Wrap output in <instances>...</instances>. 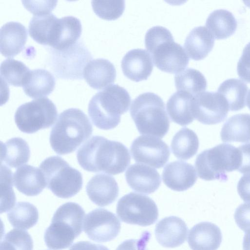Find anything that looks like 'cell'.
Here are the masks:
<instances>
[{
	"mask_svg": "<svg viewBox=\"0 0 250 250\" xmlns=\"http://www.w3.org/2000/svg\"><path fill=\"white\" fill-rule=\"evenodd\" d=\"M77 158L86 171L116 175L125 171L131 158L128 149L121 143L94 136L78 150Z\"/></svg>",
	"mask_w": 250,
	"mask_h": 250,
	"instance_id": "cell-1",
	"label": "cell"
},
{
	"mask_svg": "<svg viewBox=\"0 0 250 250\" xmlns=\"http://www.w3.org/2000/svg\"><path fill=\"white\" fill-rule=\"evenodd\" d=\"M91 122L86 115L76 108L61 112L50 132L49 141L54 151L59 155L73 152L92 133Z\"/></svg>",
	"mask_w": 250,
	"mask_h": 250,
	"instance_id": "cell-2",
	"label": "cell"
},
{
	"mask_svg": "<svg viewBox=\"0 0 250 250\" xmlns=\"http://www.w3.org/2000/svg\"><path fill=\"white\" fill-rule=\"evenodd\" d=\"M130 103V95L125 88L117 84H110L92 97L88 113L96 127L109 130L119 124L121 115L128 111Z\"/></svg>",
	"mask_w": 250,
	"mask_h": 250,
	"instance_id": "cell-3",
	"label": "cell"
},
{
	"mask_svg": "<svg viewBox=\"0 0 250 250\" xmlns=\"http://www.w3.org/2000/svg\"><path fill=\"white\" fill-rule=\"evenodd\" d=\"M146 48L156 66L161 71L179 73L187 67L189 57L182 46L176 42L170 31L162 26H155L146 32Z\"/></svg>",
	"mask_w": 250,
	"mask_h": 250,
	"instance_id": "cell-4",
	"label": "cell"
},
{
	"mask_svg": "<svg viewBox=\"0 0 250 250\" xmlns=\"http://www.w3.org/2000/svg\"><path fill=\"white\" fill-rule=\"evenodd\" d=\"M84 216V210L76 203L67 202L61 205L44 232V240L47 247L61 250L70 247L82 232Z\"/></svg>",
	"mask_w": 250,
	"mask_h": 250,
	"instance_id": "cell-5",
	"label": "cell"
},
{
	"mask_svg": "<svg viewBox=\"0 0 250 250\" xmlns=\"http://www.w3.org/2000/svg\"><path fill=\"white\" fill-rule=\"evenodd\" d=\"M130 113L141 134L163 138L169 130L165 103L155 93L148 92L138 96L132 102Z\"/></svg>",
	"mask_w": 250,
	"mask_h": 250,
	"instance_id": "cell-6",
	"label": "cell"
},
{
	"mask_svg": "<svg viewBox=\"0 0 250 250\" xmlns=\"http://www.w3.org/2000/svg\"><path fill=\"white\" fill-rule=\"evenodd\" d=\"M240 162L238 147L229 144H221L198 154L195 166L198 176L202 179L226 181V172L237 170Z\"/></svg>",
	"mask_w": 250,
	"mask_h": 250,
	"instance_id": "cell-7",
	"label": "cell"
},
{
	"mask_svg": "<svg viewBox=\"0 0 250 250\" xmlns=\"http://www.w3.org/2000/svg\"><path fill=\"white\" fill-rule=\"evenodd\" d=\"M40 167L46 187L57 197L70 198L81 189L83 184L81 173L61 157H48L42 162Z\"/></svg>",
	"mask_w": 250,
	"mask_h": 250,
	"instance_id": "cell-8",
	"label": "cell"
},
{
	"mask_svg": "<svg viewBox=\"0 0 250 250\" xmlns=\"http://www.w3.org/2000/svg\"><path fill=\"white\" fill-rule=\"evenodd\" d=\"M49 66L59 78L64 79H82L86 65L92 56L81 41L66 48L49 49Z\"/></svg>",
	"mask_w": 250,
	"mask_h": 250,
	"instance_id": "cell-9",
	"label": "cell"
},
{
	"mask_svg": "<svg viewBox=\"0 0 250 250\" xmlns=\"http://www.w3.org/2000/svg\"><path fill=\"white\" fill-rule=\"evenodd\" d=\"M58 111L55 104L46 97L33 100L21 105L15 114V122L22 132L31 134L50 127Z\"/></svg>",
	"mask_w": 250,
	"mask_h": 250,
	"instance_id": "cell-10",
	"label": "cell"
},
{
	"mask_svg": "<svg viewBox=\"0 0 250 250\" xmlns=\"http://www.w3.org/2000/svg\"><path fill=\"white\" fill-rule=\"evenodd\" d=\"M116 212L122 221L143 227L153 224L159 215L157 205L152 199L135 192H130L119 200Z\"/></svg>",
	"mask_w": 250,
	"mask_h": 250,
	"instance_id": "cell-11",
	"label": "cell"
},
{
	"mask_svg": "<svg viewBox=\"0 0 250 250\" xmlns=\"http://www.w3.org/2000/svg\"><path fill=\"white\" fill-rule=\"evenodd\" d=\"M130 152L134 160L157 168L163 167L169 159V148L157 137L141 135L132 142Z\"/></svg>",
	"mask_w": 250,
	"mask_h": 250,
	"instance_id": "cell-12",
	"label": "cell"
},
{
	"mask_svg": "<svg viewBox=\"0 0 250 250\" xmlns=\"http://www.w3.org/2000/svg\"><path fill=\"white\" fill-rule=\"evenodd\" d=\"M84 231L94 241L105 242L114 239L120 231L121 223L116 216L104 208H96L86 216Z\"/></svg>",
	"mask_w": 250,
	"mask_h": 250,
	"instance_id": "cell-13",
	"label": "cell"
},
{
	"mask_svg": "<svg viewBox=\"0 0 250 250\" xmlns=\"http://www.w3.org/2000/svg\"><path fill=\"white\" fill-rule=\"evenodd\" d=\"M195 97V119L205 125H215L223 122L229 110L228 104L217 92L206 91Z\"/></svg>",
	"mask_w": 250,
	"mask_h": 250,
	"instance_id": "cell-14",
	"label": "cell"
},
{
	"mask_svg": "<svg viewBox=\"0 0 250 250\" xmlns=\"http://www.w3.org/2000/svg\"><path fill=\"white\" fill-rule=\"evenodd\" d=\"M152 57L146 49H133L128 51L121 61L124 75L134 82L146 80L153 68Z\"/></svg>",
	"mask_w": 250,
	"mask_h": 250,
	"instance_id": "cell-15",
	"label": "cell"
},
{
	"mask_svg": "<svg viewBox=\"0 0 250 250\" xmlns=\"http://www.w3.org/2000/svg\"><path fill=\"white\" fill-rule=\"evenodd\" d=\"M162 179L168 188L177 191H183L194 185L197 176L192 165L184 161H176L165 167Z\"/></svg>",
	"mask_w": 250,
	"mask_h": 250,
	"instance_id": "cell-16",
	"label": "cell"
},
{
	"mask_svg": "<svg viewBox=\"0 0 250 250\" xmlns=\"http://www.w3.org/2000/svg\"><path fill=\"white\" fill-rule=\"evenodd\" d=\"M188 228L185 222L177 216L165 217L156 225L155 234L158 243L163 247L173 248L183 244L187 239Z\"/></svg>",
	"mask_w": 250,
	"mask_h": 250,
	"instance_id": "cell-17",
	"label": "cell"
},
{
	"mask_svg": "<svg viewBox=\"0 0 250 250\" xmlns=\"http://www.w3.org/2000/svg\"><path fill=\"white\" fill-rule=\"evenodd\" d=\"M125 179L133 190L146 194L155 192L161 183L160 175L156 169L140 164L131 165L128 168Z\"/></svg>",
	"mask_w": 250,
	"mask_h": 250,
	"instance_id": "cell-18",
	"label": "cell"
},
{
	"mask_svg": "<svg viewBox=\"0 0 250 250\" xmlns=\"http://www.w3.org/2000/svg\"><path fill=\"white\" fill-rule=\"evenodd\" d=\"M86 193L90 200L100 207L113 203L119 194L118 184L114 177L101 173L92 177L86 186Z\"/></svg>",
	"mask_w": 250,
	"mask_h": 250,
	"instance_id": "cell-19",
	"label": "cell"
},
{
	"mask_svg": "<svg viewBox=\"0 0 250 250\" xmlns=\"http://www.w3.org/2000/svg\"><path fill=\"white\" fill-rule=\"evenodd\" d=\"M222 240L220 228L208 222L199 223L189 230L188 244L192 250H217Z\"/></svg>",
	"mask_w": 250,
	"mask_h": 250,
	"instance_id": "cell-20",
	"label": "cell"
},
{
	"mask_svg": "<svg viewBox=\"0 0 250 250\" xmlns=\"http://www.w3.org/2000/svg\"><path fill=\"white\" fill-rule=\"evenodd\" d=\"M27 37L25 26L18 21H9L0 29V51L6 57L17 55L23 49Z\"/></svg>",
	"mask_w": 250,
	"mask_h": 250,
	"instance_id": "cell-21",
	"label": "cell"
},
{
	"mask_svg": "<svg viewBox=\"0 0 250 250\" xmlns=\"http://www.w3.org/2000/svg\"><path fill=\"white\" fill-rule=\"evenodd\" d=\"M194 100V96L183 91L171 95L166 105L171 120L182 126L191 123L195 119Z\"/></svg>",
	"mask_w": 250,
	"mask_h": 250,
	"instance_id": "cell-22",
	"label": "cell"
},
{
	"mask_svg": "<svg viewBox=\"0 0 250 250\" xmlns=\"http://www.w3.org/2000/svg\"><path fill=\"white\" fill-rule=\"evenodd\" d=\"M83 74L87 83L96 89L106 87L113 83L116 77L114 64L104 58L90 61L85 66Z\"/></svg>",
	"mask_w": 250,
	"mask_h": 250,
	"instance_id": "cell-23",
	"label": "cell"
},
{
	"mask_svg": "<svg viewBox=\"0 0 250 250\" xmlns=\"http://www.w3.org/2000/svg\"><path fill=\"white\" fill-rule=\"evenodd\" d=\"M16 188L27 196H36L46 186L44 175L37 167L25 165L18 168L13 176Z\"/></svg>",
	"mask_w": 250,
	"mask_h": 250,
	"instance_id": "cell-24",
	"label": "cell"
},
{
	"mask_svg": "<svg viewBox=\"0 0 250 250\" xmlns=\"http://www.w3.org/2000/svg\"><path fill=\"white\" fill-rule=\"evenodd\" d=\"M214 38L204 26L193 28L187 36L184 48L190 58L199 61L205 58L213 48Z\"/></svg>",
	"mask_w": 250,
	"mask_h": 250,
	"instance_id": "cell-25",
	"label": "cell"
},
{
	"mask_svg": "<svg viewBox=\"0 0 250 250\" xmlns=\"http://www.w3.org/2000/svg\"><path fill=\"white\" fill-rule=\"evenodd\" d=\"M58 19L51 13L34 15L28 25L30 37L40 44L51 46L55 39Z\"/></svg>",
	"mask_w": 250,
	"mask_h": 250,
	"instance_id": "cell-26",
	"label": "cell"
},
{
	"mask_svg": "<svg viewBox=\"0 0 250 250\" xmlns=\"http://www.w3.org/2000/svg\"><path fill=\"white\" fill-rule=\"evenodd\" d=\"M55 78L47 70L37 68L30 71L28 79L23 85L24 93L32 98L48 96L53 90Z\"/></svg>",
	"mask_w": 250,
	"mask_h": 250,
	"instance_id": "cell-27",
	"label": "cell"
},
{
	"mask_svg": "<svg viewBox=\"0 0 250 250\" xmlns=\"http://www.w3.org/2000/svg\"><path fill=\"white\" fill-rule=\"evenodd\" d=\"M224 142H250V114H238L229 118L220 133Z\"/></svg>",
	"mask_w": 250,
	"mask_h": 250,
	"instance_id": "cell-28",
	"label": "cell"
},
{
	"mask_svg": "<svg viewBox=\"0 0 250 250\" xmlns=\"http://www.w3.org/2000/svg\"><path fill=\"white\" fill-rule=\"evenodd\" d=\"M206 26L216 39H224L236 31L237 22L232 13L226 9H217L209 14Z\"/></svg>",
	"mask_w": 250,
	"mask_h": 250,
	"instance_id": "cell-29",
	"label": "cell"
},
{
	"mask_svg": "<svg viewBox=\"0 0 250 250\" xmlns=\"http://www.w3.org/2000/svg\"><path fill=\"white\" fill-rule=\"evenodd\" d=\"M1 146V163L16 168L26 163L29 160L30 151L27 143L20 137L7 141Z\"/></svg>",
	"mask_w": 250,
	"mask_h": 250,
	"instance_id": "cell-30",
	"label": "cell"
},
{
	"mask_svg": "<svg viewBox=\"0 0 250 250\" xmlns=\"http://www.w3.org/2000/svg\"><path fill=\"white\" fill-rule=\"evenodd\" d=\"M82 31L81 21L77 18L68 16L59 19L55 42L51 47L61 50L76 42Z\"/></svg>",
	"mask_w": 250,
	"mask_h": 250,
	"instance_id": "cell-31",
	"label": "cell"
},
{
	"mask_svg": "<svg viewBox=\"0 0 250 250\" xmlns=\"http://www.w3.org/2000/svg\"><path fill=\"white\" fill-rule=\"evenodd\" d=\"M248 87L242 80L229 79L219 85L217 92L226 101L229 110L238 111L246 105V98Z\"/></svg>",
	"mask_w": 250,
	"mask_h": 250,
	"instance_id": "cell-32",
	"label": "cell"
},
{
	"mask_svg": "<svg viewBox=\"0 0 250 250\" xmlns=\"http://www.w3.org/2000/svg\"><path fill=\"white\" fill-rule=\"evenodd\" d=\"M199 145L196 134L192 130L184 127L174 136L171 143V149L178 159L187 160L196 154Z\"/></svg>",
	"mask_w": 250,
	"mask_h": 250,
	"instance_id": "cell-33",
	"label": "cell"
},
{
	"mask_svg": "<svg viewBox=\"0 0 250 250\" xmlns=\"http://www.w3.org/2000/svg\"><path fill=\"white\" fill-rule=\"evenodd\" d=\"M7 218L16 228L27 229L34 226L39 218L37 208L27 202H20L7 213Z\"/></svg>",
	"mask_w": 250,
	"mask_h": 250,
	"instance_id": "cell-34",
	"label": "cell"
},
{
	"mask_svg": "<svg viewBox=\"0 0 250 250\" xmlns=\"http://www.w3.org/2000/svg\"><path fill=\"white\" fill-rule=\"evenodd\" d=\"M174 81L177 90L187 92L194 96L205 92L207 86L204 75L192 68H188L176 74Z\"/></svg>",
	"mask_w": 250,
	"mask_h": 250,
	"instance_id": "cell-35",
	"label": "cell"
},
{
	"mask_svg": "<svg viewBox=\"0 0 250 250\" xmlns=\"http://www.w3.org/2000/svg\"><path fill=\"white\" fill-rule=\"evenodd\" d=\"M30 71L23 62L12 58L3 61L0 66L1 80L16 86H23Z\"/></svg>",
	"mask_w": 250,
	"mask_h": 250,
	"instance_id": "cell-36",
	"label": "cell"
},
{
	"mask_svg": "<svg viewBox=\"0 0 250 250\" xmlns=\"http://www.w3.org/2000/svg\"><path fill=\"white\" fill-rule=\"evenodd\" d=\"M33 242L29 233L13 229L7 233L0 243V250H33Z\"/></svg>",
	"mask_w": 250,
	"mask_h": 250,
	"instance_id": "cell-37",
	"label": "cell"
},
{
	"mask_svg": "<svg viewBox=\"0 0 250 250\" xmlns=\"http://www.w3.org/2000/svg\"><path fill=\"white\" fill-rule=\"evenodd\" d=\"M91 5L95 14L106 20L117 19L123 14L125 9V0H93Z\"/></svg>",
	"mask_w": 250,
	"mask_h": 250,
	"instance_id": "cell-38",
	"label": "cell"
},
{
	"mask_svg": "<svg viewBox=\"0 0 250 250\" xmlns=\"http://www.w3.org/2000/svg\"><path fill=\"white\" fill-rule=\"evenodd\" d=\"M12 172L4 165H1V213L13 208L16 197L13 190Z\"/></svg>",
	"mask_w": 250,
	"mask_h": 250,
	"instance_id": "cell-39",
	"label": "cell"
},
{
	"mask_svg": "<svg viewBox=\"0 0 250 250\" xmlns=\"http://www.w3.org/2000/svg\"><path fill=\"white\" fill-rule=\"evenodd\" d=\"M239 77L244 81L250 83V42L244 47L237 67Z\"/></svg>",
	"mask_w": 250,
	"mask_h": 250,
	"instance_id": "cell-40",
	"label": "cell"
},
{
	"mask_svg": "<svg viewBox=\"0 0 250 250\" xmlns=\"http://www.w3.org/2000/svg\"><path fill=\"white\" fill-rule=\"evenodd\" d=\"M234 217L241 229L245 232L250 230V203L239 205L235 211Z\"/></svg>",
	"mask_w": 250,
	"mask_h": 250,
	"instance_id": "cell-41",
	"label": "cell"
},
{
	"mask_svg": "<svg viewBox=\"0 0 250 250\" xmlns=\"http://www.w3.org/2000/svg\"><path fill=\"white\" fill-rule=\"evenodd\" d=\"M24 6L35 14L50 13L56 5L57 0H22Z\"/></svg>",
	"mask_w": 250,
	"mask_h": 250,
	"instance_id": "cell-42",
	"label": "cell"
},
{
	"mask_svg": "<svg viewBox=\"0 0 250 250\" xmlns=\"http://www.w3.org/2000/svg\"><path fill=\"white\" fill-rule=\"evenodd\" d=\"M151 234L147 231H144L138 239H129L121 243L116 250H147V244Z\"/></svg>",
	"mask_w": 250,
	"mask_h": 250,
	"instance_id": "cell-43",
	"label": "cell"
},
{
	"mask_svg": "<svg viewBox=\"0 0 250 250\" xmlns=\"http://www.w3.org/2000/svg\"><path fill=\"white\" fill-rule=\"evenodd\" d=\"M238 149L240 156V162L237 169L243 174L250 173V143L240 146Z\"/></svg>",
	"mask_w": 250,
	"mask_h": 250,
	"instance_id": "cell-44",
	"label": "cell"
},
{
	"mask_svg": "<svg viewBox=\"0 0 250 250\" xmlns=\"http://www.w3.org/2000/svg\"><path fill=\"white\" fill-rule=\"evenodd\" d=\"M237 191L244 202L250 203V173L240 178L237 184Z\"/></svg>",
	"mask_w": 250,
	"mask_h": 250,
	"instance_id": "cell-45",
	"label": "cell"
},
{
	"mask_svg": "<svg viewBox=\"0 0 250 250\" xmlns=\"http://www.w3.org/2000/svg\"><path fill=\"white\" fill-rule=\"evenodd\" d=\"M69 250H109L104 246L92 243L89 241H80L73 244Z\"/></svg>",
	"mask_w": 250,
	"mask_h": 250,
	"instance_id": "cell-46",
	"label": "cell"
},
{
	"mask_svg": "<svg viewBox=\"0 0 250 250\" xmlns=\"http://www.w3.org/2000/svg\"><path fill=\"white\" fill-rule=\"evenodd\" d=\"M243 249V250H250V230L247 231L244 235Z\"/></svg>",
	"mask_w": 250,
	"mask_h": 250,
	"instance_id": "cell-47",
	"label": "cell"
},
{
	"mask_svg": "<svg viewBox=\"0 0 250 250\" xmlns=\"http://www.w3.org/2000/svg\"><path fill=\"white\" fill-rule=\"evenodd\" d=\"M247 104L248 107L250 110V89L248 93V96L247 97Z\"/></svg>",
	"mask_w": 250,
	"mask_h": 250,
	"instance_id": "cell-48",
	"label": "cell"
}]
</instances>
